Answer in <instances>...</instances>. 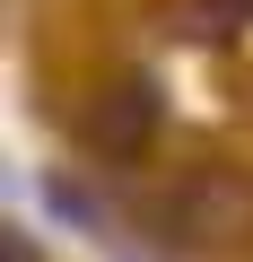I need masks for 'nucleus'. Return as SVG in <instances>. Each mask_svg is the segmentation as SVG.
<instances>
[{
	"label": "nucleus",
	"mask_w": 253,
	"mask_h": 262,
	"mask_svg": "<svg viewBox=\"0 0 253 262\" xmlns=\"http://www.w3.org/2000/svg\"><path fill=\"white\" fill-rule=\"evenodd\" d=\"M79 131L105 149V158H131L149 131H157V96H149V79H122V88H96L87 96V114H79Z\"/></svg>",
	"instance_id": "obj_1"
},
{
	"label": "nucleus",
	"mask_w": 253,
	"mask_h": 262,
	"mask_svg": "<svg viewBox=\"0 0 253 262\" xmlns=\"http://www.w3.org/2000/svg\"><path fill=\"white\" fill-rule=\"evenodd\" d=\"M175 227L183 236H236V227H253V184H236V175L183 184L175 192Z\"/></svg>",
	"instance_id": "obj_2"
},
{
	"label": "nucleus",
	"mask_w": 253,
	"mask_h": 262,
	"mask_svg": "<svg viewBox=\"0 0 253 262\" xmlns=\"http://www.w3.org/2000/svg\"><path fill=\"white\" fill-rule=\"evenodd\" d=\"M253 0H210V27H227V18H244Z\"/></svg>",
	"instance_id": "obj_3"
},
{
	"label": "nucleus",
	"mask_w": 253,
	"mask_h": 262,
	"mask_svg": "<svg viewBox=\"0 0 253 262\" xmlns=\"http://www.w3.org/2000/svg\"><path fill=\"white\" fill-rule=\"evenodd\" d=\"M9 262H35V236L27 227H9Z\"/></svg>",
	"instance_id": "obj_4"
}]
</instances>
